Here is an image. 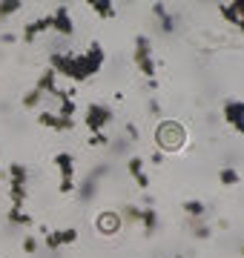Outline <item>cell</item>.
<instances>
[{"instance_id": "obj_23", "label": "cell", "mask_w": 244, "mask_h": 258, "mask_svg": "<svg viewBox=\"0 0 244 258\" xmlns=\"http://www.w3.org/2000/svg\"><path fill=\"white\" fill-rule=\"evenodd\" d=\"M75 101H72V98H64V101H60V112H57V118H66V120H72V115H75Z\"/></svg>"}, {"instance_id": "obj_1", "label": "cell", "mask_w": 244, "mask_h": 258, "mask_svg": "<svg viewBox=\"0 0 244 258\" xmlns=\"http://www.w3.org/2000/svg\"><path fill=\"white\" fill-rule=\"evenodd\" d=\"M103 60H106V52H103V46L98 43V40H92L86 52H81V55H72L66 78H69V81H75V83L89 81L92 75H98V72H101Z\"/></svg>"}, {"instance_id": "obj_34", "label": "cell", "mask_w": 244, "mask_h": 258, "mask_svg": "<svg viewBox=\"0 0 244 258\" xmlns=\"http://www.w3.org/2000/svg\"><path fill=\"white\" fill-rule=\"evenodd\" d=\"M127 135H130L132 141H138V129H135V126H132V123H130V126H127Z\"/></svg>"}, {"instance_id": "obj_35", "label": "cell", "mask_w": 244, "mask_h": 258, "mask_svg": "<svg viewBox=\"0 0 244 258\" xmlns=\"http://www.w3.org/2000/svg\"><path fill=\"white\" fill-rule=\"evenodd\" d=\"M175 258H181V255H175Z\"/></svg>"}, {"instance_id": "obj_12", "label": "cell", "mask_w": 244, "mask_h": 258, "mask_svg": "<svg viewBox=\"0 0 244 258\" xmlns=\"http://www.w3.org/2000/svg\"><path fill=\"white\" fill-rule=\"evenodd\" d=\"M138 224H144V235H152L155 227H158V212H155V207H144Z\"/></svg>"}, {"instance_id": "obj_33", "label": "cell", "mask_w": 244, "mask_h": 258, "mask_svg": "<svg viewBox=\"0 0 244 258\" xmlns=\"http://www.w3.org/2000/svg\"><path fill=\"white\" fill-rule=\"evenodd\" d=\"M161 161H164V152H161V149H155V152H152V164H161Z\"/></svg>"}, {"instance_id": "obj_24", "label": "cell", "mask_w": 244, "mask_h": 258, "mask_svg": "<svg viewBox=\"0 0 244 258\" xmlns=\"http://www.w3.org/2000/svg\"><path fill=\"white\" fill-rule=\"evenodd\" d=\"M138 218H141V207H135V204H127V207H124V218H121V221L138 224Z\"/></svg>"}, {"instance_id": "obj_22", "label": "cell", "mask_w": 244, "mask_h": 258, "mask_svg": "<svg viewBox=\"0 0 244 258\" xmlns=\"http://www.w3.org/2000/svg\"><path fill=\"white\" fill-rule=\"evenodd\" d=\"M40 101H43V92H40V89H29V92L23 95V106H26V109H35Z\"/></svg>"}, {"instance_id": "obj_3", "label": "cell", "mask_w": 244, "mask_h": 258, "mask_svg": "<svg viewBox=\"0 0 244 258\" xmlns=\"http://www.w3.org/2000/svg\"><path fill=\"white\" fill-rule=\"evenodd\" d=\"M106 123H112V109L103 106V103H89L86 106V115H84V126L92 135H98V132L106 129Z\"/></svg>"}, {"instance_id": "obj_28", "label": "cell", "mask_w": 244, "mask_h": 258, "mask_svg": "<svg viewBox=\"0 0 244 258\" xmlns=\"http://www.w3.org/2000/svg\"><path fill=\"white\" fill-rule=\"evenodd\" d=\"M106 144H109V135L106 132H98V135L89 138V147H106Z\"/></svg>"}, {"instance_id": "obj_14", "label": "cell", "mask_w": 244, "mask_h": 258, "mask_svg": "<svg viewBox=\"0 0 244 258\" xmlns=\"http://www.w3.org/2000/svg\"><path fill=\"white\" fill-rule=\"evenodd\" d=\"M6 175H9L12 184H18V186H26L29 181V169L23 164H9V169H6Z\"/></svg>"}, {"instance_id": "obj_21", "label": "cell", "mask_w": 244, "mask_h": 258, "mask_svg": "<svg viewBox=\"0 0 244 258\" xmlns=\"http://www.w3.org/2000/svg\"><path fill=\"white\" fill-rule=\"evenodd\" d=\"M9 198H12V207H23L26 204V186H18V184H12V189H9Z\"/></svg>"}, {"instance_id": "obj_13", "label": "cell", "mask_w": 244, "mask_h": 258, "mask_svg": "<svg viewBox=\"0 0 244 258\" xmlns=\"http://www.w3.org/2000/svg\"><path fill=\"white\" fill-rule=\"evenodd\" d=\"M218 12H221V18L227 20V23H233V26H241V9H238V3H221L218 6Z\"/></svg>"}, {"instance_id": "obj_4", "label": "cell", "mask_w": 244, "mask_h": 258, "mask_svg": "<svg viewBox=\"0 0 244 258\" xmlns=\"http://www.w3.org/2000/svg\"><path fill=\"white\" fill-rule=\"evenodd\" d=\"M221 115H224V120L235 129V132H241V129H244V103L238 101V98L227 101L224 109H221Z\"/></svg>"}, {"instance_id": "obj_2", "label": "cell", "mask_w": 244, "mask_h": 258, "mask_svg": "<svg viewBox=\"0 0 244 258\" xmlns=\"http://www.w3.org/2000/svg\"><path fill=\"white\" fill-rule=\"evenodd\" d=\"M135 66L141 69V75L147 81H155V60H152V43L147 35H135Z\"/></svg>"}, {"instance_id": "obj_17", "label": "cell", "mask_w": 244, "mask_h": 258, "mask_svg": "<svg viewBox=\"0 0 244 258\" xmlns=\"http://www.w3.org/2000/svg\"><path fill=\"white\" fill-rule=\"evenodd\" d=\"M89 6L95 9V15H98V18H115V6L109 3V0H92Z\"/></svg>"}, {"instance_id": "obj_32", "label": "cell", "mask_w": 244, "mask_h": 258, "mask_svg": "<svg viewBox=\"0 0 244 258\" xmlns=\"http://www.w3.org/2000/svg\"><path fill=\"white\" fill-rule=\"evenodd\" d=\"M150 115H161V103L158 101H150Z\"/></svg>"}, {"instance_id": "obj_26", "label": "cell", "mask_w": 244, "mask_h": 258, "mask_svg": "<svg viewBox=\"0 0 244 258\" xmlns=\"http://www.w3.org/2000/svg\"><path fill=\"white\" fill-rule=\"evenodd\" d=\"M161 20V32H164V35H169V32H172V29H175V18H172V15H164V18H158Z\"/></svg>"}, {"instance_id": "obj_19", "label": "cell", "mask_w": 244, "mask_h": 258, "mask_svg": "<svg viewBox=\"0 0 244 258\" xmlns=\"http://www.w3.org/2000/svg\"><path fill=\"white\" fill-rule=\"evenodd\" d=\"M218 181L224 186H235L238 181H241V175H238V169H233V166H224L221 172H218Z\"/></svg>"}, {"instance_id": "obj_31", "label": "cell", "mask_w": 244, "mask_h": 258, "mask_svg": "<svg viewBox=\"0 0 244 258\" xmlns=\"http://www.w3.org/2000/svg\"><path fill=\"white\" fill-rule=\"evenodd\" d=\"M152 15H155V18H164V15H167L164 3H155V6H152Z\"/></svg>"}, {"instance_id": "obj_11", "label": "cell", "mask_w": 244, "mask_h": 258, "mask_svg": "<svg viewBox=\"0 0 244 258\" xmlns=\"http://www.w3.org/2000/svg\"><path fill=\"white\" fill-rule=\"evenodd\" d=\"M98 178H101V169H95L92 175H86L84 184L78 186V192H81L84 201H92V198H95V192H98Z\"/></svg>"}, {"instance_id": "obj_5", "label": "cell", "mask_w": 244, "mask_h": 258, "mask_svg": "<svg viewBox=\"0 0 244 258\" xmlns=\"http://www.w3.org/2000/svg\"><path fill=\"white\" fill-rule=\"evenodd\" d=\"M49 18H52V29H55L57 35L69 37L72 32H75V23H72V18H69V9H66V6H57Z\"/></svg>"}, {"instance_id": "obj_15", "label": "cell", "mask_w": 244, "mask_h": 258, "mask_svg": "<svg viewBox=\"0 0 244 258\" xmlns=\"http://www.w3.org/2000/svg\"><path fill=\"white\" fill-rule=\"evenodd\" d=\"M184 212H187L193 221H201V218H204V212H207V204L198 201V198H190V201H184Z\"/></svg>"}, {"instance_id": "obj_25", "label": "cell", "mask_w": 244, "mask_h": 258, "mask_svg": "<svg viewBox=\"0 0 244 258\" xmlns=\"http://www.w3.org/2000/svg\"><path fill=\"white\" fill-rule=\"evenodd\" d=\"M40 232H43V241H46V247L52 249V252H57V249H60V244H57L55 232H52V230H46V227H40Z\"/></svg>"}, {"instance_id": "obj_9", "label": "cell", "mask_w": 244, "mask_h": 258, "mask_svg": "<svg viewBox=\"0 0 244 258\" xmlns=\"http://www.w3.org/2000/svg\"><path fill=\"white\" fill-rule=\"evenodd\" d=\"M127 169H130L132 181H135V184L141 186V189H150V175L144 172V158L132 155V158H130V164H127Z\"/></svg>"}, {"instance_id": "obj_16", "label": "cell", "mask_w": 244, "mask_h": 258, "mask_svg": "<svg viewBox=\"0 0 244 258\" xmlns=\"http://www.w3.org/2000/svg\"><path fill=\"white\" fill-rule=\"evenodd\" d=\"M20 9H23V3H20V0H0V20L18 15Z\"/></svg>"}, {"instance_id": "obj_29", "label": "cell", "mask_w": 244, "mask_h": 258, "mask_svg": "<svg viewBox=\"0 0 244 258\" xmlns=\"http://www.w3.org/2000/svg\"><path fill=\"white\" fill-rule=\"evenodd\" d=\"M23 249H26L29 255L38 252V238H35V235H26V238H23Z\"/></svg>"}, {"instance_id": "obj_6", "label": "cell", "mask_w": 244, "mask_h": 258, "mask_svg": "<svg viewBox=\"0 0 244 258\" xmlns=\"http://www.w3.org/2000/svg\"><path fill=\"white\" fill-rule=\"evenodd\" d=\"M43 32H52V18H49V15L26 23V26H23V40H26V43H35L38 35H43Z\"/></svg>"}, {"instance_id": "obj_20", "label": "cell", "mask_w": 244, "mask_h": 258, "mask_svg": "<svg viewBox=\"0 0 244 258\" xmlns=\"http://www.w3.org/2000/svg\"><path fill=\"white\" fill-rule=\"evenodd\" d=\"M9 221L18 224V227H29L35 218H32V215H26L23 210H18V207H12V210H9Z\"/></svg>"}, {"instance_id": "obj_18", "label": "cell", "mask_w": 244, "mask_h": 258, "mask_svg": "<svg viewBox=\"0 0 244 258\" xmlns=\"http://www.w3.org/2000/svg\"><path fill=\"white\" fill-rule=\"evenodd\" d=\"M55 238L60 247H69V244H75L78 241V230L75 227H66V230H55Z\"/></svg>"}, {"instance_id": "obj_27", "label": "cell", "mask_w": 244, "mask_h": 258, "mask_svg": "<svg viewBox=\"0 0 244 258\" xmlns=\"http://www.w3.org/2000/svg\"><path fill=\"white\" fill-rule=\"evenodd\" d=\"M210 235H213V230H210V227H207L204 221H198V224H196V238L207 241V238H210Z\"/></svg>"}, {"instance_id": "obj_8", "label": "cell", "mask_w": 244, "mask_h": 258, "mask_svg": "<svg viewBox=\"0 0 244 258\" xmlns=\"http://www.w3.org/2000/svg\"><path fill=\"white\" fill-rule=\"evenodd\" d=\"M95 227L101 235H115L118 227H121V218L115 215V212H98V218H95Z\"/></svg>"}, {"instance_id": "obj_10", "label": "cell", "mask_w": 244, "mask_h": 258, "mask_svg": "<svg viewBox=\"0 0 244 258\" xmlns=\"http://www.w3.org/2000/svg\"><path fill=\"white\" fill-rule=\"evenodd\" d=\"M55 166H57V172H60V181H72V175H75V158L69 155V152H57Z\"/></svg>"}, {"instance_id": "obj_30", "label": "cell", "mask_w": 244, "mask_h": 258, "mask_svg": "<svg viewBox=\"0 0 244 258\" xmlns=\"http://www.w3.org/2000/svg\"><path fill=\"white\" fill-rule=\"evenodd\" d=\"M60 192H64V195L75 192V181H60Z\"/></svg>"}, {"instance_id": "obj_7", "label": "cell", "mask_w": 244, "mask_h": 258, "mask_svg": "<svg viewBox=\"0 0 244 258\" xmlns=\"http://www.w3.org/2000/svg\"><path fill=\"white\" fill-rule=\"evenodd\" d=\"M38 123L40 126H46V129H55V132H69V129H75V120L57 118V115H52V112H40Z\"/></svg>"}]
</instances>
